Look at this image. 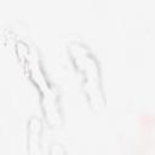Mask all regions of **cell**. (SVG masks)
Segmentation results:
<instances>
[{
  "instance_id": "6da1fadb",
  "label": "cell",
  "mask_w": 155,
  "mask_h": 155,
  "mask_svg": "<svg viewBox=\"0 0 155 155\" xmlns=\"http://www.w3.org/2000/svg\"><path fill=\"white\" fill-rule=\"evenodd\" d=\"M69 53L76 70L82 76V87L90 105L96 110L104 109V98L101 86L99 65L91 51L81 42L69 44Z\"/></svg>"
},
{
  "instance_id": "7a4b0ae2",
  "label": "cell",
  "mask_w": 155,
  "mask_h": 155,
  "mask_svg": "<svg viewBox=\"0 0 155 155\" xmlns=\"http://www.w3.org/2000/svg\"><path fill=\"white\" fill-rule=\"evenodd\" d=\"M22 46L24 53L21 54L25 62L27 68L29 69L30 79L34 81V84L40 88V92L42 94V104H44V111L47 117V121H50L52 125H58L59 122V111L57 108V94L54 93L53 88L48 85L47 79L41 69L40 62L38 59V54L35 52H30L27 44L19 42Z\"/></svg>"
}]
</instances>
